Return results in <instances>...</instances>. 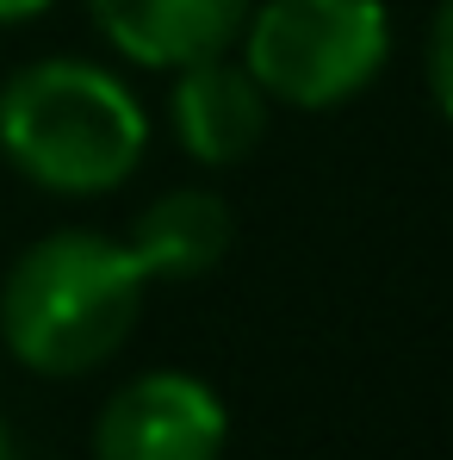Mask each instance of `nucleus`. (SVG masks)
<instances>
[{"label":"nucleus","instance_id":"nucleus-9","mask_svg":"<svg viewBox=\"0 0 453 460\" xmlns=\"http://www.w3.org/2000/svg\"><path fill=\"white\" fill-rule=\"evenodd\" d=\"M57 0H0V25H25V19H38V13H50Z\"/></svg>","mask_w":453,"mask_h":460},{"label":"nucleus","instance_id":"nucleus-6","mask_svg":"<svg viewBox=\"0 0 453 460\" xmlns=\"http://www.w3.org/2000/svg\"><path fill=\"white\" fill-rule=\"evenodd\" d=\"M255 0H87L100 38L144 63V69H187L236 44Z\"/></svg>","mask_w":453,"mask_h":460},{"label":"nucleus","instance_id":"nucleus-8","mask_svg":"<svg viewBox=\"0 0 453 460\" xmlns=\"http://www.w3.org/2000/svg\"><path fill=\"white\" fill-rule=\"evenodd\" d=\"M429 93H435L441 119L453 125V0H441V13L429 25Z\"/></svg>","mask_w":453,"mask_h":460},{"label":"nucleus","instance_id":"nucleus-1","mask_svg":"<svg viewBox=\"0 0 453 460\" xmlns=\"http://www.w3.org/2000/svg\"><path fill=\"white\" fill-rule=\"evenodd\" d=\"M144 268L106 230L38 236L0 287V342L44 380L106 367L144 317Z\"/></svg>","mask_w":453,"mask_h":460},{"label":"nucleus","instance_id":"nucleus-10","mask_svg":"<svg viewBox=\"0 0 453 460\" xmlns=\"http://www.w3.org/2000/svg\"><path fill=\"white\" fill-rule=\"evenodd\" d=\"M0 460H13V429H6V417H0Z\"/></svg>","mask_w":453,"mask_h":460},{"label":"nucleus","instance_id":"nucleus-2","mask_svg":"<svg viewBox=\"0 0 453 460\" xmlns=\"http://www.w3.org/2000/svg\"><path fill=\"white\" fill-rule=\"evenodd\" d=\"M150 119L137 93L87 57L25 63L0 87V155L44 193L93 199L137 174Z\"/></svg>","mask_w":453,"mask_h":460},{"label":"nucleus","instance_id":"nucleus-7","mask_svg":"<svg viewBox=\"0 0 453 460\" xmlns=\"http://www.w3.org/2000/svg\"><path fill=\"white\" fill-rule=\"evenodd\" d=\"M230 236H236V225H230V206L218 193L174 187L131 218L125 249L137 255L144 280H199L230 255Z\"/></svg>","mask_w":453,"mask_h":460},{"label":"nucleus","instance_id":"nucleus-3","mask_svg":"<svg viewBox=\"0 0 453 460\" xmlns=\"http://www.w3.org/2000/svg\"><path fill=\"white\" fill-rule=\"evenodd\" d=\"M236 44L274 106L329 112L379 81L391 57V13L385 0H261Z\"/></svg>","mask_w":453,"mask_h":460},{"label":"nucleus","instance_id":"nucleus-5","mask_svg":"<svg viewBox=\"0 0 453 460\" xmlns=\"http://www.w3.org/2000/svg\"><path fill=\"white\" fill-rule=\"evenodd\" d=\"M267 106H274V100L261 93V81L218 50V57H199V63L174 69L168 119H174V137H180V150L193 155V162L230 168V162L261 150V137H267Z\"/></svg>","mask_w":453,"mask_h":460},{"label":"nucleus","instance_id":"nucleus-4","mask_svg":"<svg viewBox=\"0 0 453 460\" xmlns=\"http://www.w3.org/2000/svg\"><path fill=\"white\" fill-rule=\"evenodd\" d=\"M230 436L224 398L199 374H137L93 417V460H218Z\"/></svg>","mask_w":453,"mask_h":460}]
</instances>
